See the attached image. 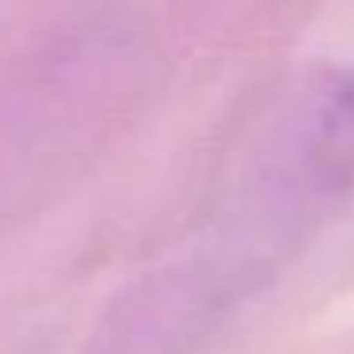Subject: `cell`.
<instances>
[{"label":"cell","instance_id":"1","mask_svg":"<svg viewBox=\"0 0 354 354\" xmlns=\"http://www.w3.org/2000/svg\"><path fill=\"white\" fill-rule=\"evenodd\" d=\"M351 194L354 69H316L274 100L240 194L214 232L164 270L202 313L225 324Z\"/></svg>","mask_w":354,"mask_h":354}]
</instances>
